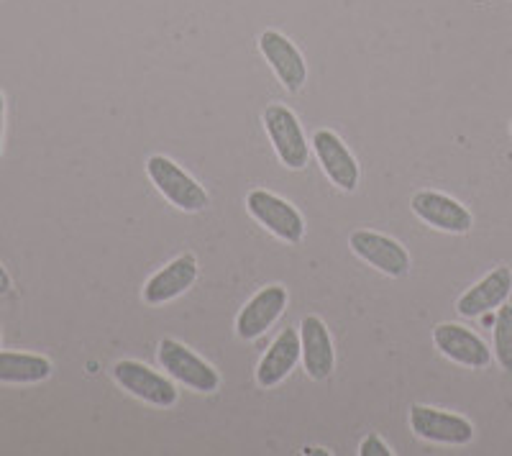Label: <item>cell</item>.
I'll return each mask as SVG.
<instances>
[{
	"instance_id": "obj_1",
	"label": "cell",
	"mask_w": 512,
	"mask_h": 456,
	"mask_svg": "<svg viewBox=\"0 0 512 456\" xmlns=\"http://www.w3.org/2000/svg\"><path fill=\"white\" fill-rule=\"evenodd\" d=\"M146 175L154 182V188L164 195V200L185 213H200L210 205V195L192 175H187L175 159L154 154L146 159Z\"/></svg>"
},
{
	"instance_id": "obj_12",
	"label": "cell",
	"mask_w": 512,
	"mask_h": 456,
	"mask_svg": "<svg viewBox=\"0 0 512 456\" xmlns=\"http://www.w3.org/2000/svg\"><path fill=\"white\" fill-rule=\"evenodd\" d=\"M433 344L443 357L461 367L487 369L492 364V349L484 344L482 336L461 323H441L433 328Z\"/></svg>"
},
{
	"instance_id": "obj_2",
	"label": "cell",
	"mask_w": 512,
	"mask_h": 456,
	"mask_svg": "<svg viewBox=\"0 0 512 456\" xmlns=\"http://www.w3.org/2000/svg\"><path fill=\"white\" fill-rule=\"evenodd\" d=\"M262 121L274 152L287 170H305L310 162V141L305 139V131L295 113L282 103H272L264 108Z\"/></svg>"
},
{
	"instance_id": "obj_11",
	"label": "cell",
	"mask_w": 512,
	"mask_h": 456,
	"mask_svg": "<svg viewBox=\"0 0 512 456\" xmlns=\"http://www.w3.org/2000/svg\"><path fill=\"white\" fill-rule=\"evenodd\" d=\"M290 303V293L285 285L262 287L236 316V336L244 341H254L264 336L274 323L280 321Z\"/></svg>"
},
{
	"instance_id": "obj_20",
	"label": "cell",
	"mask_w": 512,
	"mask_h": 456,
	"mask_svg": "<svg viewBox=\"0 0 512 456\" xmlns=\"http://www.w3.org/2000/svg\"><path fill=\"white\" fill-rule=\"evenodd\" d=\"M3 134H6V98L0 93V157H3Z\"/></svg>"
},
{
	"instance_id": "obj_9",
	"label": "cell",
	"mask_w": 512,
	"mask_h": 456,
	"mask_svg": "<svg viewBox=\"0 0 512 456\" xmlns=\"http://www.w3.org/2000/svg\"><path fill=\"white\" fill-rule=\"evenodd\" d=\"M313 154L318 159V164L323 167L328 180L336 185L338 190L344 193H354L359 188V162L351 154V149L346 147L344 139L331 129H320L313 134Z\"/></svg>"
},
{
	"instance_id": "obj_15",
	"label": "cell",
	"mask_w": 512,
	"mask_h": 456,
	"mask_svg": "<svg viewBox=\"0 0 512 456\" xmlns=\"http://www.w3.org/2000/svg\"><path fill=\"white\" fill-rule=\"evenodd\" d=\"M512 293V269L510 267H497L492 269L487 277L472 285L456 300V310L464 318H479L487 316L492 310L507 303Z\"/></svg>"
},
{
	"instance_id": "obj_13",
	"label": "cell",
	"mask_w": 512,
	"mask_h": 456,
	"mask_svg": "<svg viewBox=\"0 0 512 456\" xmlns=\"http://www.w3.org/2000/svg\"><path fill=\"white\" fill-rule=\"evenodd\" d=\"M300 359L310 380L323 382L336 369V349L323 318L305 316L300 323Z\"/></svg>"
},
{
	"instance_id": "obj_17",
	"label": "cell",
	"mask_w": 512,
	"mask_h": 456,
	"mask_svg": "<svg viewBox=\"0 0 512 456\" xmlns=\"http://www.w3.org/2000/svg\"><path fill=\"white\" fill-rule=\"evenodd\" d=\"M52 377V362L39 354L0 351V382L3 385H36Z\"/></svg>"
},
{
	"instance_id": "obj_10",
	"label": "cell",
	"mask_w": 512,
	"mask_h": 456,
	"mask_svg": "<svg viewBox=\"0 0 512 456\" xmlns=\"http://www.w3.org/2000/svg\"><path fill=\"white\" fill-rule=\"evenodd\" d=\"M410 208H413L420 221L428 223L436 231H443V234H469L474 226V216L466 205H461L451 195L436 193V190L415 193L413 200H410Z\"/></svg>"
},
{
	"instance_id": "obj_16",
	"label": "cell",
	"mask_w": 512,
	"mask_h": 456,
	"mask_svg": "<svg viewBox=\"0 0 512 456\" xmlns=\"http://www.w3.org/2000/svg\"><path fill=\"white\" fill-rule=\"evenodd\" d=\"M297 362H300V331L285 328L272 341V346L264 351V357L259 359L256 385L262 387V390H272V387L282 385L292 375V369L297 367Z\"/></svg>"
},
{
	"instance_id": "obj_19",
	"label": "cell",
	"mask_w": 512,
	"mask_h": 456,
	"mask_svg": "<svg viewBox=\"0 0 512 456\" xmlns=\"http://www.w3.org/2000/svg\"><path fill=\"white\" fill-rule=\"evenodd\" d=\"M395 451L390 446L384 444V439L379 433H369L364 436V441L359 444V456H392Z\"/></svg>"
},
{
	"instance_id": "obj_14",
	"label": "cell",
	"mask_w": 512,
	"mask_h": 456,
	"mask_svg": "<svg viewBox=\"0 0 512 456\" xmlns=\"http://www.w3.org/2000/svg\"><path fill=\"white\" fill-rule=\"evenodd\" d=\"M198 259L195 254H180L169 264H164L157 275H152L144 285V303L149 305H164L185 295L195 280H198Z\"/></svg>"
},
{
	"instance_id": "obj_21",
	"label": "cell",
	"mask_w": 512,
	"mask_h": 456,
	"mask_svg": "<svg viewBox=\"0 0 512 456\" xmlns=\"http://www.w3.org/2000/svg\"><path fill=\"white\" fill-rule=\"evenodd\" d=\"M11 290V275L6 272V267L0 264V295H6Z\"/></svg>"
},
{
	"instance_id": "obj_8",
	"label": "cell",
	"mask_w": 512,
	"mask_h": 456,
	"mask_svg": "<svg viewBox=\"0 0 512 456\" xmlns=\"http://www.w3.org/2000/svg\"><path fill=\"white\" fill-rule=\"evenodd\" d=\"M259 52L267 59V65L282 82V88L297 93L305 88L308 82V62H305L303 52L295 47V41L285 36L282 31L267 29L259 36Z\"/></svg>"
},
{
	"instance_id": "obj_22",
	"label": "cell",
	"mask_w": 512,
	"mask_h": 456,
	"mask_svg": "<svg viewBox=\"0 0 512 456\" xmlns=\"http://www.w3.org/2000/svg\"><path fill=\"white\" fill-rule=\"evenodd\" d=\"M510 134H512V123H510Z\"/></svg>"
},
{
	"instance_id": "obj_18",
	"label": "cell",
	"mask_w": 512,
	"mask_h": 456,
	"mask_svg": "<svg viewBox=\"0 0 512 456\" xmlns=\"http://www.w3.org/2000/svg\"><path fill=\"white\" fill-rule=\"evenodd\" d=\"M495 357L502 369H512V305H500L495 318Z\"/></svg>"
},
{
	"instance_id": "obj_5",
	"label": "cell",
	"mask_w": 512,
	"mask_h": 456,
	"mask_svg": "<svg viewBox=\"0 0 512 456\" xmlns=\"http://www.w3.org/2000/svg\"><path fill=\"white\" fill-rule=\"evenodd\" d=\"M410 431L423 441L446 446H466L474 441V426L469 418L431 408V405H413L410 408Z\"/></svg>"
},
{
	"instance_id": "obj_3",
	"label": "cell",
	"mask_w": 512,
	"mask_h": 456,
	"mask_svg": "<svg viewBox=\"0 0 512 456\" xmlns=\"http://www.w3.org/2000/svg\"><path fill=\"white\" fill-rule=\"evenodd\" d=\"M246 211L251 213L254 221L262 223L269 234L277 236L285 244H300L305 239V218L297 211L290 200L280 195L269 193V190H251L246 195Z\"/></svg>"
},
{
	"instance_id": "obj_4",
	"label": "cell",
	"mask_w": 512,
	"mask_h": 456,
	"mask_svg": "<svg viewBox=\"0 0 512 456\" xmlns=\"http://www.w3.org/2000/svg\"><path fill=\"white\" fill-rule=\"evenodd\" d=\"M157 359L172 380L190 387V390L208 395V392H216L221 387V375H218L216 369L210 367L203 357H198L195 351L187 349L185 344H180V341H159Z\"/></svg>"
},
{
	"instance_id": "obj_7",
	"label": "cell",
	"mask_w": 512,
	"mask_h": 456,
	"mask_svg": "<svg viewBox=\"0 0 512 456\" xmlns=\"http://www.w3.org/2000/svg\"><path fill=\"white\" fill-rule=\"evenodd\" d=\"M351 252L367 262L369 267H374L377 272L387 277H405L410 272V254L408 249L400 244L392 236L377 234V231H369V228H359L349 236Z\"/></svg>"
},
{
	"instance_id": "obj_6",
	"label": "cell",
	"mask_w": 512,
	"mask_h": 456,
	"mask_svg": "<svg viewBox=\"0 0 512 456\" xmlns=\"http://www.w3.org/2000/svg\"><path fill=\"white\" fill-rule=\"evenodd\" d=\"M113 380L128 395H134V398L144 400L154 408H172L177 403L175 382L149 369L146 364L134 362V359H121L113 367Z\"/></svg>"
}]
</instances>
